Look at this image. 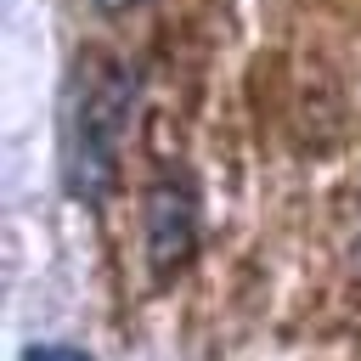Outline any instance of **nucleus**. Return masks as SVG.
Here are the masks:
<instances>
[{"mask_svg":"<svg viewBox=\"0 0 361 361\" xmlns=\"http://www.w3.org/2000/svg\"><path fill=\"white\" fill-rule=\"evenodd\" d=\"M124 118H130V73L107 56H85L73 68L68 118H62V175L79 203H102L113 192Z\"/></svg>","mask_w":361,"mask_h":361,"instance_id":"obj_1","label":"nucleus"},{"mask_svg":"<svg viewBox=\"0 0 361 361\" xmlns=\"http://www.w3.org/2000/svg\"><path fill=\"white\" fill-rule=\"evenodd\" d=\"M23 361H96V355H85V350H73V344H28Z\"/></svg>","mask_w":361,"mask_h":361,"instance_id":"obj_3","label":"nucleus"},{"mask_svg":"<svg viewBox=\"0 0 361 361\" xmlns=\"http://www.w3.org/2000/svg\"><path fill=\"white\" fill-rule=\"evenodd\" d=\"M96 6H102V11H107V17H124V11H135V6H141V0H96Z\"/></svg>","mask_w":361,"mask_h":361,"instance_id":"obj_4","label":"nucleus"},{"mask_svg":"<svg viewBox=\"0 0 361 361\" xmlns=\"http://www.w3.org/2000/svg\"><path fill=\"white\" fill-rule=\"evenodd\" d=\"M141 237H147L152 276L186 271V259L197 254V203H192V186L186 180H175V175L152 180V192L141 203Z\"/></svg>","mask_w":361,"mask_h":361,"instance_id":"obj_2","label":"nucleus"}]
</instances>
